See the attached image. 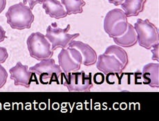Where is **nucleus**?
<instances>
[{
    "label": "nucleus",
    "instance_id": "1",
    "mask_svg": "<svg viewBox=\"0 0 159 121\" xmlns=\"http://www.w3.org/2000/svg\"><path fill=\"white\" fill-rule=\"evenodd\" d=\"M5 16L11 29L17 30L29 29L35 20L31 9L23 2L9 7Z\"/></svg>",
    "mask_w": 159,
    "mask_h": 121
},
{
    "label": "nucleus",
    "instance_id": "2",
    "mask_svg": "<svg viewBox=\"0 0 159 121\" xmlns=\"http://www.w3.org/2000/svg\"><path fill=\"white\" fill-rule=\"evenodd\" d=\"M129 22L124 11L114 8L107 13L104 19L103 28L109 38L120 37L127 31Z\"/></svg>",
    "mask_w": 159,
    "mask_h": 121
},
{
    "label": "nucleus",
    "instance_id": "3",
    "mask_svg": "<svg viewBox=\"0 0 159 121\" xmlns=\"http://www.w3.org/2000/svg\"><path fill=\"white\" fill-rule=\"evenodd\" d=\"M26 44L30 57L39 61L51 58L53 55L49 41L39 32L30 34L26 40Z\"/></svg>",
    "mask_w": 159,
    "mask_h": 121
},
{
    "label": "nucleus",
    "instance_id": "4",
    "mask_svg": "<svg viewBox=\"0 0 159 121\" xmlns=\"http://www.w3.org/2000/svg\"><path fill=\"white\" fill-rule=\"evenodd\" d=\"M138 42L140 47L150 50L155 44L158 43V30L154 24L146 19H138L134 24Z\"/></svg>",
    "mask_w": 159,
    "mask_h": 121
},
{
    "label": "nucleus",
    "instance_id": "5",
    "mask_svg": "<svg viewBox=\"0 0 159 121\" xmlns=\"http://www.w3.org/2000/svg\"><path fill=\"white\" fill-rule=\"evenodd\" d=\"M70 29V24H68L65 29H61L55 22L47 27L45 37L49 41L53 51L59 48H66L73 40L79 37L80 33L69 34Z\"/></svg>",
    "mask_w": 159,
    "mask_h": 121
},
{
    "label": "nucleus",
    "instance_id": "6",
    "mask_svg": "<svg viewBox=\"0 0 159 121\" xmlns=\"http://www.w3.org/2000/svg\"><path fill=\"white\" fill-rule=\"evenodd\" d=\"M62 83L69 92H89L93 86L92 74L87 75L84 71H75L61 75Z\"/></svg>",
    "mask_w": 159,
    "mask_h": 121
},
{
    "label": "nucleus",
    "instance_id": "7",
    "mask_svg": "<svg viewBox=\"0 0 159 121\" xmlns=\"http://www.w3.org/2000/svg\"><path fill=\"white\" fill-rule=\"evenodd\" d=\"M58 65L65 74L78 71L82 65L81 53L73 47L62 48L58 54Z\"/></svg>",
    "mask_w": 159,
    "mask_h": 121
},
{
    "label": "nucleus",
    "instance_id": "8",
    "mask_svg": "<svg viewBox=\"0 0 159 121\" xmlns=\"http://www.w3.org/2000/svg\"><path fill=\"white\" fill-rule=\"evenodd\" d=\"M29 70L34 74L39 75L41 79L58 80L62 74V71L59 65H57L55 60L48 58L43 60L38 64L29 68Z\"/></svg>",
    "mask_w": 159,
    "mask_h": 121
},
{
    "label": "nucleus",
    "instance_id": "9",
    "mask_svg": "<svg viewBox=\"0 0 159 121\" xmlns=\"http://www.w3.org/2000/svg\"><path fill=\"white\" fill-rule=\"evenodd\" d=\"M96 64L98 70L107 75H120L125 69L122 63L115 56L106 55L105 53L98 56Z\"/></svg>",
    "mask_w": 159,
    "mask_h": 121
},
{
    "label": "nucleus",
    "instance_id": "10",
    "mask_svg": "<svg viewBox=\"0 0 159 121\" xmlns=\"http://www.w3.org/2000/svg\"><path fill=\"white\" fill-rule=\"evenodd\" d=\"M11 79L14 80L15 86H22L29 88L32 81L33 72L29 70V66L24 65L21 62H17L13 67L9 69Z\"/></svg>",
    "mask_w": 159,
    "mask_h": 121
},
{
    "label": "nucleus",
    "instance_id": "11",
    "mask_svg": "<svg viewBox=\"0 0 159 121\" xmlns=\"http://www.w3.org/2000/svg\"><path fill=\"white\" fill-rule=\"evenodd\" d=\"M69 47L75 48L80 51L82 57V64L84 66H93L96 63L98 59L97 53L90 45L74 40L69 44Z\"/></svg>",
    "mask_w": 159,
    "mask_h": 121
},
{
    "label": "nucleus",
    "instance_id": "12",
    "mask_svg": "<svg viewBox=\"0 0 159 121\" xmlns=\"http://www.w3.org/2000/svg\"><path fill=\"white\" fill-rule=\"evenodd\" d=\"M142 76L144 83L152 88H158L159 87V64L149 63L143 68Z\"/></svg>",
    "mask_w": 159,
    "mask_h": 121
},
{
    "label": "nucleus",
    "instance_id": "13",
    "mask_svg": "<svg viewBox=\"0 0 159 121\" xmlns=\"http://www.w3.org/2000/svg\"><path fill=\"white\" fill-rule=\"evenodd\" d=\"M42 4L46 14L52 18L59 20L68 16L65 7L58 0H42Z\"/></svg>",
    "mask_w": 159,
    "mask_h": 121
},
{
    "label": "nucleus",
    "instance_id": "14",
    "mask_svg": "<svg viewBox=\"0 0 159 121\" xmlns=\"http://www.w3.org/2000/svg\"><path fill=\"white\" fill-rule=\"evenodd\" d=\"M147 0H125L121 4L122 10L127 17H136L144 11Z\"/></svg>",
    "mask_w": 159,
    "mask_h": 121
},
{
    "label": "nucleus",
    "instance_id": "15",
    "mask_svg": "<svg viewBox=\"0 0 159 121\" xmlns=\"http://www.w3.org/2000/svg\"><path fill=\"white\" fill-rule=\"evenodd\" d=\"M114 43L123 48H130L137 44L138 37L135 29L129 23L127 31L120 37L113 38Z\"/></svg>",
    "mask_w": 159,
    "mask_h": 121
},
{
    "label": "nucleus",
    "instance_id": "16",
    "mask_svg": "<svg viewBox=\"0 0 159 121\" xmlns=\"http://www.w3.org/2000/svg\"><path fill=\"white\" fill-rule=\"evenodd\" d=\"M106 55H111L115 56L119 61H120L124 68L125 69L129 64V57L128 54L123 47L118 45H111L106 48L104 53Z\"/></svg>",
    "mask_w": 159,
    "mask_h": 121
},
{
    "label": "nucleus",
    "instance_id": "17",
    "mask_svg": "<svg viewBox=\"0 0 159 121\" xmlns=\"http://www.w3.org/2000/svg\"><path fill=\"white\" fill-rule=\"evenodd\" d=\"M68 16L80 14L83 12V7L86 5L84 0H61Z\"/></svg>",
    "mask_w": 159,
    "mask_h": 121
},
{
    "label": "nucleus",
    "instance_id": "18",
    "mask_svg": "<svg viewBox=\"0 0 159 121\" xmlns=\"http://www.w3.org/2000/svg\"><path fill=\"white\" fill-rule=\"evenodd\" d=\"M8 78V73L6 69L2 65H0V89L4 87L7 83Z\"/></svg>",
    "mask_w": 159,
    "mask_h": 121
},
{
    "label": "nucleus",
    "instance_id": "19",
    "mask_svg": "<svg viewBox=\"0 0 159 121\" xmlns=\"http://www.w3.org/2000/svg\"><path fill=\"white\" fill-rule=\"evenodd\" d=\"M151 51L152 53V59L154 61H156L158 62L159 61V44L158 43L155 44L154 47L151 48Z\"/></svg>",
    "mask_w": 159,
    "mask_h": 121
},
{
    "label": "nucleus",
    "instance_id": "20",
    "mask_svg": "<svg viewBox=\"0 0 159 121\" xmlns=\"http://www.w3.org/2000/svg\"><path fill=\"white\" fill-rule=\"evenodd\" d=\"M8 57L7 49L4 47H0V65L4 63Z\"/></svg>",
    "mask_w": 159,
    "mask_h": 121
},
{
    "label": "nucleus",
    "instance_id": "21",
    "mask_svg": "<svg viewBox=\"0 0 159 121\" xmlns=\"http://www.w3.org/2000/svg\"><path fill=\"white\" fill-rule=\"evenodd\" d=\"M23 3L26 5L29 4V7L33 10L37 4H42V0H23Z\"/></svg>",
    "mask_w": 159,
    "mask_h": 121
},
{
    "label": "nucleus",
    "instance_id": "22",
    "mask_svg": "<svg viewBox=\"0 0 159 121\" xmlns=\"http://www.w3.org/2000/svg\"><path fill=\"white\" fill-rule=\"evenodd\" d=\"M6 34H7V33H6L5 30L3 29V27L2 26H0V43L4 42L6 38H7Z\"/></svg>",
    "mask_w": 159,
    "mask_h": 121
},
{
    "label": "nucleus",
    "instance_id": "23",
    "mask_svg": "<svg viewBox=\"0 0 159 121\" xmlns=\"http://www.w3.org/2000/svg\"><path fill=\"white\" fill-rule=\"evenodd\" d=\"M125 0H108V2L110 3V4H112L115 6H120L122 4H123V2Z\"/></svg>",
    "mask_w": 159,
    "mask_h": 121
},
{
    "label": "nucleus",
    "instance_id": "24",
    "mask_svg": "<svg viewBox=\"0 0 159 121\" xmlns=\"http://www.w3.org/2000/svg\"><path fill=\"white\" fill-rule=\"evenodd\" d=\"M7 6V0H0V13L4 11Z\"/></svg>",
    "mask_w": 159,
    "mask_h": 121
}]
</instances>
